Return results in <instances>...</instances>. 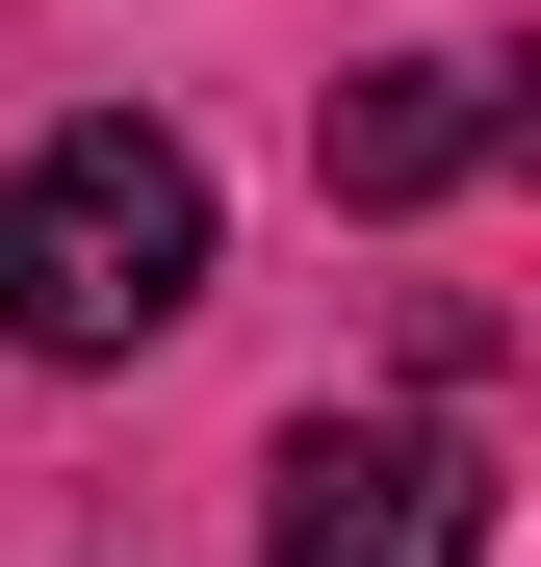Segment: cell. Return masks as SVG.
I'll return each instance as SVG.
<instances>
[{
  "label": "cell",
  "instance_id": "6da1fadb",
  "mask_svg": "<svg viewBox=\"0 0 541 567\" xmlns=\"http://www.w3.org/2000/svg\"><path fill=\"white\" fill-rule=\"evenodd\" d=\"M180 310H207V155L180 130H52L27 181H0V336L27 361H155Z\"/></svg>",
  "mask_w": 541,
  "mask_h": 567
},
{
  "label": "cell",
  "instance_id": "7a4b0ae2",
  "mask_svg": "<svg viewBox=\"0 0 541 567\" xmlns=\"http://www.w3.org/2000/svg\"><path fill=\"white\" fill-rule=\"evenodd\" d=\"M258 491H284L258 567H490V464L438 439V413H310Z\"/></svg>",
  "mask_w": 541,
  "mask_h": 567
},
{
  "label": "cell",
  "instance_id": "3957f363",
  "mask_svg": "<svg viewBox=\"0 0 541 567\" xmlns=\"http://www.w3.org/2000/svg\"><path fill=\"white\" fill-rule=\"evenodd\" d=\"M490 155H516V78H490V52H387V78H335V207H465Z\"/></svg>",
  "mask_w": 541,
  "mask_h": 567
}]
</instances>
